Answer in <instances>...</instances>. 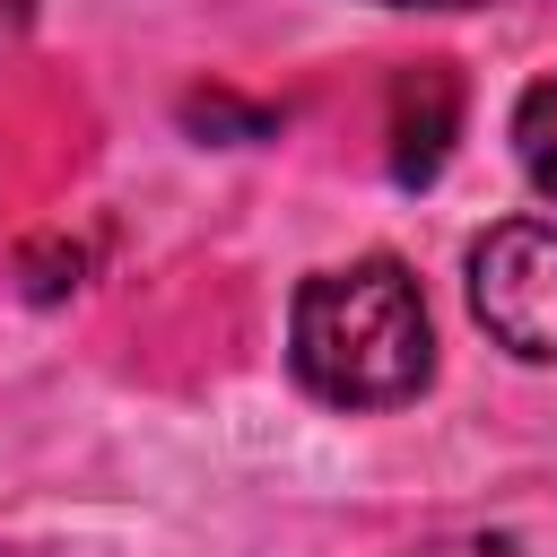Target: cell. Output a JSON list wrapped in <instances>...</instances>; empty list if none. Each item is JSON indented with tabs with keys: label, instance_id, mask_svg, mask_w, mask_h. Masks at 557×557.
I'll return each instance as SVG.
<instances>
[{
	"label": "cell",
	"instance_id": "obj_1",
	"mask_svg": "<svg viewBox=\"0 0 557 557\" xmlns=\"http://www.w3.org/2000/svg\"><path fill=\"white\" fill-rule=\"evenodd\" d=\"M287 366L331 409H400L435 383V322L409 261L366 252L313 270L287 305Z\"/></svg>",
	"mask_w": 557,
	"mask_h": 557
},
{
	"label": "cell",
	"instance_id": "obj_2",
	"mask_svg": "<svg viewBox=\"0 0 557 557\" xmlns=\"http://www.w3.org/2000/svg\"><path fill=\"white\" fill-rule=\"evenodd\" d=\"M470 313L505 357L557 366V226L548 218H505L470 244Z\"/></svg>",
	"mask_w": 557,
	"mask_h": 557
},
{
	"label": "cell",
	"instance_id": "obj_3",
	"mask_svg": "<svg viewBox=\"0 0 557 557\" xmlns=\"http://www.w3.org/2000/svg\"><path fill=\"white\" fill-rule=\"evenodd\" d=\"M383 139H392V183L418 191L444 174L453 139H461V78L444 61H409L392 78V113H383Z\"/></svg>",
	"mask_w": 557,
	"mask_h": 557
},
{
	"label": "cell",
	"instance_id": "obj_4",
	"mask_svg": "<svg viewBox=\"0 0 557 557\" xmlns=\"http://www.w3.org/2000/svg\"><path fill=\"white\" fill-rule=\"evenodd\" d=\"M513 157L531 174L540 200H557V78H531L522 104H513Z\"/></svg>",
	"mask_w": 557,
	"mask_h": 557
},
{
	"label": "cell",
	"instance_id": "obj_5",
	"mask_svg": "<svg viewBox=\"0 0 557 557\" xmlns=\"http://www.w3.org/2000/svg\"><path fill=\"white\" fill-rule=\"evenodd\" d=\"M183 122L209 131V139H261L278 113H270V104H235L226 87H209V96H183Z\"/></svg>",
	"mask_w": 557,
	"mask_h": 557
},
{
	"label": "cell",
	"instance_id": "obj_6",
	"mask_svg": "<svg viewBox=\"0 0 557 557\" xmlns=\"http://www.w3.org/2000/svg\"><path fill=\"white\" fill-rule=\"evenodd\" d=\"M78 270H87L78 244H70V252H61V244H35V252H26V296H70Z\"/></svg>",
	"mask_w": 557,
	"mask_h": 557
},
{
	"label": "cell",
	"instance_id": "obj_7",
	"mask_svg": "<svg viewBox=\"0 0 557 557\" xmlns=\"http://www.w3.org/2000/svg\"><path fill=\"white\" fill-rule=\"evenodd\" d=\"M400 557H522L505 531H435V540H418V548H400Z\"/></svg>",
	"mask_w": 557,
	"mask_h": 557
},
{
	"label": "cell",
	"instance_id": "obj_8",
	"mask_svg": "<svg viewBox=\"0 0 557 557\" xmlns=\"http://www.w3.org/2000/svg\"><path fill=\"white\" fill-rule=\"evenodd\" d=\"M374 9H505V0H374Z\"/></svg>",
	"mask_w": 557,
	"mask_h": 557
},
{
	"label": "cell",
	"instance_id": "obj_9",
	"mask_svg": "<svg viewBox=\"0 0 557 557\" xmlns=\"http://www.w3.org/2000/svg\"><path fill=\"white\" fill-rule=\"evenodd\" d=\"M26 9H35V0H0V44H9L17 26H26Z\"/></svg>",
	"mask_w": 557,
	"mask_h": 557
}]
</instances>
